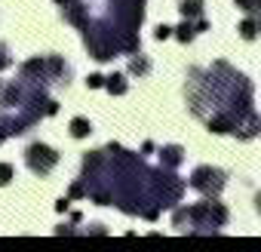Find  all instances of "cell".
<instances>
[{
    "label": "cell",
    "mask_w": 261,
    "mask_h": 252,
    "mask_svg": "<svg viewBox=\"0 0 261 252\" xmlns=\"http://www.w3.org/2000/svg\"><path fill=\"white\" fill-rule=\"evenodd\" d=\"M255 28H258V22H255V19H246V22L240 25V34H243L246 40H255V34H258Z\"/></svg>",
    "instance_id": "30bf717a"
},
{
    "label": "cell",
    "mask_w": 261,
    "mask_h": 252,
    "mask_svg": "<svg viewBox=\"0 0 261 252\" xmlns=\"http://www.w3.org/2000/svg\"><path fill=\"white\" fill-rule=\"evenodd\" d=\"M25 163H28V169L34 172V175H49L53 169H56V163H59V154L49 148V145H31L28 151H25Z\"/></svg>",
    "instance_id": "7a4b0ae2"
},
{
    "label": "cell",
    "mask_w": 261,
    "mask_h": 252,
    "mask_svg": "<svg viewBox=\"0 0 261 252\" xmlns=\"http://www.w3.org/2000/svg\"><path fill=\"white\" fill-rule=\"evenodd\" d=\"M101 80H105L101 74H89V80H86V83H89L92 89H98V86H101Z\"/></svg>",
    "instance_id": "9a60e30c"
},
{
    "label": "cell",
    "mask_w": 261,
    "mask_h": 252,
    "mask_svg": "<svg viewBox=\"0 0 261 252\" xmlns=\"http://www.w3.org/2000/svg\"><path fill=\"white\" fill-rule=\"evenodd\" d=\"M160 163H166V166H178V163H181V148H178V145L163 148V151H160Z\"/></svg>",
    "instance_id": "8992f818"
},
{
    "label": "cell",
    "mask_w": 261,
    "mask_h": 252,
    "mask_svg": "<svg viewBox=\"0 0 261 252\" xmlns=\"http://www.w3.org/2000/svg\"><path fill=\"white\" fill-rule=\"evenodd\" d=\"M237 4H240L243 10H249V13H255V10H258V0H237Z\"/></svg>",
    "instance_id": "5bb4252c"
},
{
    "label": "cell",
    "mask_w": 261,
    "mask_h": 252,
    "mask_svg": "<svg viewBox=\"0 0 261 252\" xmlns=\"http://www.w3.org/2000/svg\"><path fill=\"white\" fill-rule=\"evenodd\" d=\"M191 224V228H206V231H215V228H221L224 221H227V209L221 206V203H197V206H191V209H178L175 212V228H181V224Z\"/></svg>",
    "instance_id": "6da1fadb"
},
{
    "label": "cell",
    "mask_w": 261,
    "mask_h": 252,
    "mask_svg": "<svg viewBox=\"0 0 261 252\" xmlns=\"http://www.w3.org/2000/svg\"><path fill=\"white\" fill-rule=\"evenodd\" d=\"M154 37H157V40H166V37H172V28H169V25H160V28L154 31Z\"/></svg>",
    "instance_id": "4fadbf2b"
},
{
    "label": "cell",
    "mask_w": 261,
    "mask_h": 252,
    "mask_svg": "<svg viewBox=\"0 0 261 252\" xmlns=\"http://www.w3.org/2000/svg\"><path fill=\"white\" fill-rule=\"evenodd\" d=\"M172 31H175V37H178L181 43H191V37H194V22L185 19V22H181L178 28H172Z\"/></svg>",
    "instance_id": "ba28073f"
},
{
    "label": "cell",
    "mask_w": 261,
    "mask_h": 252,
    "mask_svg": "<svg viewBox=\"0 0 261 252\" xmlns=\"http://www.w3.org/2000/svg\"><path fill=\"white\" fill-rule=\"evenodd\" d=\"M89 133H92V126H89L86 117H74V120H71V136H74V139H86Z\"/></svg>",
    "instance_id": "5b68a950"
},
{
    "label": "cell",
    "mask_w": 261,
    "mask_h": 252,
    "mask_svg": "<svg viewBox=\"0 0 261 252\" xmlns=\"http://www.w3.org/2000/svg\"><path fill=\"white\" fill-rule=\"evenodd\" d=\"M203 13V0H181V16L185 19H200Z\"/></svg>",
    "instance_id": "52a82bcc"
},
{
    "label": "cell",
    "mask_w": 261,
    "mask_h": 252,
    "mask_svg": "<svg viewBox=\"0 0 261 252\" xmlns=\"http://www.w3.org/2000/svg\"><path fill=\"white\" fill-rule=\"evenodd\" d=\"M13 182V166L10 163H0V188Z\"/></svg>",
    "instance_id": "8fae6325"
},
{
    "label": "cell",
    "mask_w": 261,
    "mask_h": 252,
    "mask_svg": "<svg viewBox=\"0 0 261 252\" xmlns=\"http://www.w3.org/2000/svg\"><path fill=\"white\" fill-rule=\"evenodd\" d=\"M101 86H105L111 95H123V92H126V77H123V74H111V77L101 80Z\"/></svg>",
    "instance_id": "277c9868"
},
{
    "label": "cell",
    "mask_w": 261,
    "mask_h": 252,
    "mask_svg": "<svg viewBox=\"0 0 261 252\" xmlns=\"http://www.w3.org/2000/svg\"><path fill=\"white\" fill-rule=\"evenodd\" d=\"M13 65V59H10V49L4 46V43H0V71H4V68H10Z\"/></svg>",
    "instance_id": "7c38bea8"
},
{
    "label": "cell",
    "mask_w": 261,
    "mask_h": 252,
    "mask_svg": "<svg viewBox=\"0 0 261 252\" xmlns=\"http://www.w3.org/2000/svg\"><path fill=\"white\" fill-rule=\"evenodd\" d=\"M129 71H133V74H139V77H145V74L151 71V62H148L145 56H136L133 62H129Z\"/></svg>",
    "instance_id": "9c48e42d"
},
{
    "label": "cell",
    "mask_w": 261,
    "mask_h": 252,
    "mask_svg": "<svg viewBox=\"0 0 261 252\" xmlns=\"http://www.w3.org/2000/svg\"><path fill=\"white\" fill-rule=\"evenodd\" d=\"M224 172L221 169H212V166H200V169H194V175H191V188H197L200 194H206V197H215L221 188H224Z\"/></svg>",
    "instance_id": "3957f363"
}]
</instances>
